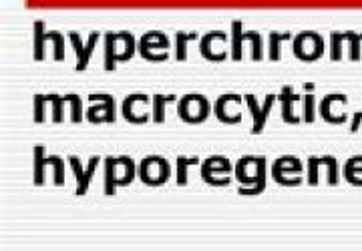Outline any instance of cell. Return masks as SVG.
Segmentation results:
<instances>
[{
	"label": "cell",
	"mask_w": 362,
	"mask_h": 251,
	"mask_svg": "<svg viewBox=\"0 0 362 251\" xmlns=\"http://www.w3.org/2000/svg\"><path fill=\"white\" fill-rule=\"evenodd\" d=\"M235 179L242 185H250L240 189L242 195H258L266 187V157L246 155L235 163Z\"/></svg>",
	"instance_id": "6da1fadb"
},
{
	"label": "cell",
	"mask_w": 362,
	"mask_h": 251,
	"mask_svg": "<svg viewBox=\"0 0 362 251\" xmlns=\"http://www.w3.org/2000/svg\"><path fill=\"white\" fill-rule=\"evenodd\" d=\"M135 161L129 155H119V157H105V193L113 195L115 187H125L133 183L137 175Z\"/></svg>",
	"instance_id": "7a4b0ae2"
},
{
	"label": "cell",
	"mask_w": 362,
	"mask_h": 251,
	"mask_svg": "<svg viewBox=\"0 0 362 251\" xmlns=\"http://www.w3.org/2000/svg\"><path fill=\"white\" fill-rule=\"evenodd\" d=\"M135 37L121 30V32H107L105 35V68L107 71H115L117 63L121 61H129L135 54Z\"/></svg>",
	"instance_id": "3957f363"
},
{
	"label": "cell",
	"mask_w": 362,
	"mask_h": 251,
	"mask_svg": "<svg viewBox=\"0 0 362 251\" xmlns=\"http://www.w3.org/2000/svg\"><path fill=\"white\" fill-rule=\"evenodd\" d=\"M252 44V59L262 61L264 59V49H262V37L256 30H244V25L240 20L232 23V59L242 61L244 59V44Z\"/></svg>",
	"instance_id": "277c9868"
},
{
	"label": "cell",
	"mask_w": 362,
	"mask_h": 251,
	"mask_svg": "<svg viewBox=\"0 0 362 251\" xmlns=\"http://www.w3.org/2000/svg\"><path fill=\"white\" fill-rule=\"evenodd\" d=\"M139 179H141L145 185H163L168 183L169 177H171V165L165 157L161 155H147L139 163Z\"/></svg>",
	"instance_id": "5b68a950"
},
{
	"label": "cell",
	"mask_w": 362,
	"mask_h": 251,
	"mask_svg": "<svg viewBox=\"0 0 362 251\" xmlns=\"http://www.w3.org/2000/svg\"><path fill=\"white\" fill-rule=\"evenodd\" d=\"M232 171H235V169L232 167L230 159L223 157V155H211L202 163V179L209 185H230Z\"/></svg>",
	"instance_id": "8992f818"
},
{
	"label": "cell",
	"mask_w": 362,
	"mask_h": 251,
	"mask_svg": "<svg viewBox=\"0 0 362 251\" xmlns=\"http://www.w3.org/2000/svg\"><path fill=\"white\" fill-rule=\"evenodd\" d=\"M302 161L292 155H284V157H278L272 165V177L276 183L280 185L294 187L302 183Z\"/></svg>",
	"instance_id": "52a82bcc"
},
{
	"label": "cell",
	"mask_w": 362,
	"mask_h": 251,
	"mask_svg": "<svg viewBox=\"0 0 362 251\" xmlns=\"http://www.w3.org/2000/svg\"><path fill=\"white\" fill-rule=\"evenodd\" d=\"M177 115L185 123H204L209 117V101L204 94H183L177 103Z\"/></svg>",
	"instance_id": "ba28073f"
},
{
	"label": "cell",
	"mask_w": 362,
	"mask_h": 251,
	"mask_svg": "<svg viewBox=\"0 0 362 251\" xmlns=\"http://www.w3.org/2000/svg\"><path fill=\"white\" fill-rule=\"evenodd\" d=\"M45 167H52L54 171V185L65 183V159L59 155L45 157V147H35V185L45 183Z\"/></svg>",
	"instance_id": "9c48e42d"
},
{
	"label": "cell",
	"mask_w": 362,
	"mask_h": 251,
	"mask_svg": "<svg viewBox=\"0 0 362 251\" xmlns=\"http://www.w3.org/2000/svg\"><path fill=\"white\" fill-rule=\"evenodd\" d=\"M121 111H123V117L129 123H135V125L147 123L151 111H153V97L143 93L129 94V97H125Z\"/></svg>",
	"instance_id": "30bf717a"
},
{
	"label": "cell",
	"mask_w": 362,
	"mask_h": 251,
	"mask_svg": "<svg viewBox=\"0 0 362 251\" xmlns=\"http://www.w3.org/2000/svg\"><path fill=\"white\" fill-rule=\"evenodd\" d=\"M292 51L296 54V59L300 61H316L320 59L324 53V39L314 32V30H304L294 37V42H292Z\"/></svg>",
	"instance_id": "8fae6325"
},
{
	"label": "cell",
	"mask_w": 362,
	"mask_h": 251,
	"mask_svg": "<svg viewBox=\"0 0 362 251\" xmlns=\"http://www.w3.org/2000/svg\"><path fill=\"white\" fill-rule=\"evenodd\" d=\"M169 39L165 32H159V30H149L145 32L139 40V53L143 59L147 61H165L168 59V49H169Z\"/></svg>",
	"instance_id": "7c38bea8"
},
{
	"label": "cell",
	"mask_w": 362,
	"mask_h": 251,
	"mask_svg": "<svg viewBox=\"0 0 362 251\" xmlns=\"http://www.w3.org/2000/svg\"><path fill=\"white\" fill-rule=\"evenodd\" d=\"M228 35L223 30H211L199 42V51L204 54V59L220 63L228 59Z\"/></svg>",
	"instance_id": "4fadbf2b"
},
{
	"label": "cell",
	"mask_w": 362,
	"mask_h": 251,
	"mask_svg": "<svg viewBox=\"0 0 362 251\" xmlns=\"http://www.w3.org/2000/svg\"><path fill=\"white\" fill-rule=\"evenodd\" d=\"M90 103H97V105H90L87 109V119L90 123H113L117 117V103L111 94H89Z\"/></svg>",
	"instance_id": "5bb4252c"
},
{
	"label": "cell",
	"mask_w": 362,
	"mask_h": 251,
	"mask_svg": "<svg viewBox=\"0 0 362 251\" xmlns=\"http://www.w3.org/2000/svg\"><path fill=\"white\" fill-rule=\"evenodd\" d=\"M242 97L235 93L221 94L220 99L214 103V113L216 117L221 121V123H230V125H235L242 121Z\"/></svg>",
	"instance_id": "9a60e30c"
},
{
	"label": "cell",
	"mask_w": 362,
	"mask_h": 251,
	"mask_svg": "<svg viewBox=\"0 0 362 251\" xmlns=\"http://www.w3.org/2000/svg\"><path fill=\"white\" fill-rule=\"evenodd\" d=\"M244 101H246L247 109H250V113H252V119H254L252 133H254V135H258V133L264 131V125H266L272 106H274V103L278 101V97H276V94H268V97H266V101H264V105H258V101H256V97H254V94H246V97H244Z\"/></svg>",
	"instance_id": "2e32d148"
},
{
	"label": "cell",
	"mask_w": 362,
	"mask_h": 251,
	"mask_svg": "<svg viewBox=\"0 0 362 251\" xmlns=\"http://www.w3.org/2000/svg\"><path fill=\"white\" fill-rule=\"evenodd\" d=\"M69 163H71V169H73L75 177H77V191H75V193H77V195H85L90 185V179H93V175H95L99 163H101V157H99V155H97V157H90L87 167H83L78 157H75V155L69 157Z\"/></svg>",
	"instance_id": "e0dca14e"
},
{
	"label": "cell",
	"mask_w": 362,
	"mask_h": 251,
	"mask_svg": "<svg viewBox=\"0 0 362 251\" xmlns=\"http://www.w3.org/2000/svg\"><path fill=\"white\" fill-rule=\"evenodd\" d=\"M101 39V35L99 32H90L89 40H87V44H83L81 42V37H78L77 32H69V40H71V44H73V49H75V53H77V68L78 73L81 71H85L90 63V56H93V51H95V47H97V40Z\"/></svg>",
	"instance_id": "ac0fdd59"
},
{
	"label": "cell",
	"mask_w": 362,
	"mask_h": 251,
	"mask_svg": "<svg viewBox=\"0 0 362 251\" xmlns=\"http://www.w3.org/2000/svg\"><path fill=\"white\" fill-rule=\"evenodd\" d=\"M326 167L328 171V183L334 185L338 181V161L332 155H324V157H308V185L318 183V167Z\"/></svg>",
	"instance_id": "d6986e66"
},
{
	"label": "cell",
	"mask_w": 362,
	"mask_h": 251,
	"mask_svg": "<svg viewBox=\"0 0 362 251\" xmlns=\"http://www.w3.org/2000/svg\"><path fill=\"white\" fill-rule=\"evenodd\" d=\"M298 99H300V97L292 91V87H284V89H282V93L278 94V101L282 103V117H284L286 123H292V125L300 123L296 115L292 113L294 103H296Z\"/></svg>",
	"instance_id": "ffe728a7"
},
{
	"label": "cell",
	"mask_w": 362,
	"mask_h": 251,
	"mask_svg": "<svg viewBox=\"0 0 362 251\" xmlns=\"http://www.w3.org/2000/svg\"><path fill=\"white\" fill-rule=\"evenodd\" d=\"M177 97L175 94H153V121L163 123L165 121V105L175 103Z\"/></svg>",
	"instance_id": "44dd1931"
},
{
	"label": "cell",
	"mask_w": 362,
	"mask_h": 251,
	"mask_svg": "<svg viewBox=\"0 0 362 251\" xmlns=\"http://www.w3.org/2000/svg\"><path fill=\"white\" fill-rule=\"evenodd\" d=\"M197 39V32H175V59L185 61L187 59V44L189 40Z\"/></svg>",
	"instance_id": "7402d4cb"
},
{
	"label": "cell",
	"mask_w": 362,
	"mask_h": 251,
	"mask_svg": "<svg viewBox=\"0 0 362 251\" xmlns=\"http://www.w3.org/2000/svg\"><path fill=\"white\" fill-rule=\"evenodd\" d=\"M344 175L350 183L362 185V157L349 159V163L344 165Z\"/></svg>",
	"instance_id": "603a6c76"
},
{
	"label": "cell",
	"mask_w": 362,
	"mask_h": 251,
	"mask_svg": "<svg viewBox=\"0 0 362 251\" xmlns=\"http://www.w3.org/2000/svg\"><path fill=\"white\" fill-rule=\"evenodd\" d=\"M35 59L37 61H42L45 59V44H47V32L42 28V23L37 20L35 23Z\"/></svg>",
	"instance_id": "cb8c5ba5"
},
{
	"label": "cell",
	"mask_w": 362,
	"mask_h": 251,
	"mask_svg": "<svg viewBox=\"0 0 362 251\" xmlns=\"http://www.w3.org/2000/svg\"><path fill=\"white\" fill-rule=\"evenodd\" d=\"M284 40H294V37L290 32H270V59L272 61H280V44Z\"/></svg>",
	"instance_id": "d4e9b609"
},
{
	"label": "cell",
	"mask_w": 362,
	"mask_h": 251,
	"mask_svg": "<svg viewBox=\"0 0 362 251\" xmlns=\"http://www.w3.org/2000/svg\"><path fill=\"white\" fill-rule=\"evenodd\" d=\"M197 163H199L197 157H185V155L177 157V185H185L187 183V167L189 165H197Z\"/></svg>",
	"instance_id": "484cf974"
},
{
	"label": "cell",
	"mask_w": 362,
	"mask_h": 251,
	"mask_svg": "<svg viewBox=\"0 0 362 251\" xmlns=\"http://www.w3.org/2000/svg\"><path fill=\"white\" fill-rule=\"evenodd\" d=\"M47 40H51L54 47V61H63L65 59V37L57 30H49Z\"/></svg>",
	"instance_id": "4316f807"
},
{
	"label": "cell",
	"mask_w": 362,
	"mask_h": 251,
	"mask_svg": "<svg viewBox=\"0 0 362 251\" xmlns=\"http://www.w3.org/2000/svg\"><path fill=\"white\" fill-rule=\"evenodd\" d=\"M49 97V103H51L52 111V123H61L63 119V105H65V97H59V94H47Z\"/></svg>",
	"instance_id": "83f0119b"
},
{
	"label": "cell",
	"mask_w": 362,
	"mask_h": 251,
	"mask_svg": "<svg viewBox=\"0 0 362 251\" xmlns=\"http://www.w3.org/2000/svg\"><path fill=\"white\" fill-rule=\"evenodd\" d=\"M66 103H71V121L78 123L83 117V109H81V97L78 94H65Z\"/></svg>",
	"instance_id": "f1b7e54d"
},
{
	"label": "cell",
	"mask_w": 362,
	"mask_h": 251,
	"mask_svg": "<svg viewBox=\"0 0 362 251\" xmlns=\"http://www.w3.org/2000/svg\"><path fill=\"white\" fill-rule=\"evenodd\" d=\"M47 94H37L35 97V121L42 123L45 121V109H47Z\"/></svg>",
	"instance_id": "f546056e"
},
{
	"label": "cell",
	"mask_w": 362,
	"mask_h": 251,
	"mask_svg": "<svg viewBox=\"0 0 362 251\" xmlns=\"http://www.w3.org/2000/svg\"><path fill=\"white\" fill-rule=\"evenodd\" d=\"M304 117H306V123L314 121V97L312 94L304 97Z\"/></svg>",
	"instance_id": "4dcf8cb0"
},
{
	"label": "cell",
	"mask_w": 362,
	"mask_h": 251,
	"mask_svg": "<svg viewBox=\"0 0 362 251\" xmlns=\"http://www.w3.org/2000/svg\"><path fill=\"white\" fill-rule=\"evenodd\" d=\"M342 39H344V35L332 32V61L340 59V44H342Z\"/></svg>",
	"instance_id": "1f68e13d"
}]
</instances>
